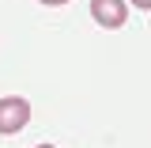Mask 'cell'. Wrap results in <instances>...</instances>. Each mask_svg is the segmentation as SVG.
<instances>
[{
	"instance_id": "cell-1",
	"label": "cell",
	"mask_w": 151,
	"mask_h": 148,
	"mask_svg": "<svg viewBox=\"0 0 151 148\" xmlns=\"http://www.w3.org/2000/svg\"><path fill=\"white\" fill-rule=\"evenodd\" d=\"M27 122H30V103H27V99H19V95L0 99V133H4V137L19 133Z\"/></svg>"
},
{
	"instance_id": "cell-2",
	"label": "cell",
	"mask_w": 151,
	"mask_h": 148,
	"mask_svg": "<svg viewBox=\"0 0 151 148\" xmlns=\"http://www.w3.org/2000/svg\"><path fill=\"white\" fill-rule=\"evenodd\" d=\"M91 19L106 31H117L129 19V4L125 0H91Z\"/></svg>"
},
{
	"instance_id": "cell-3",
	"label": "cell",
	"mask_w": 151,
	"mask_h": 148,
	"mask_svg": "<svg viewBox=\"0 0 151 148\" xmlns=\"http://www.w3.org/2000/svg\"><path fill=\"white\" fill-rule=\"evenodd\" d=\"M136 8H144V12H151V0H132Z\"/></svg>"
},
{
	"instance_id": "cell-4",
	"label": "cell",
	"mask_w": 151,
	"mask_h": 148,
	"mask_svg": "<svg viewBox=\"0 0 151 148\" xmlns=\"http://www.w3.org/2000/svg\"><path fill=\"white\" fill-rule=\"evenodd\" d=\"M42 4H49V8H60V4H68V0H42Z\"/></svg>"
},
{
	"instance_id": "cell-5",
	"label": "cell",
	"mask_w": 151,
	"mask_h": 148,
	"mask_svg": "<svg viewBox=\"0 0 151 148\" xmlns=\"http://www.w3.org/2000/svg\"><path fill=\"white\" fill-rule=\"evenodd\" d=\"M38 148H53V144H38Z\"/></svg>"
}]
</instances>
